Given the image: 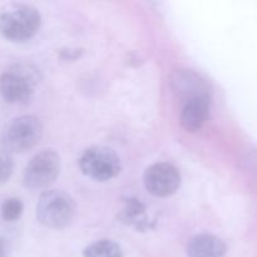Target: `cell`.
Wrapping results in <instances>:
<instances>
[{"label": "cell", "instance_id": "cell-10", "mask_svg": "<svg viewBox=\"0 0 257 257\" xmlns=\"http://www.w3.org/2000/svg\"><path fill=\"white\" fill-rule=\"evenodd\" d=\"M226 245L217 236L202 233L190 240L187 245L188 257H225Z\"/></svg>", "mask_w": 257, "mask_h": 257}, {"label": "cell", "instance_id": "cell-6", "mask_svg": "<svg viewBox=\"0 0 257 257\" xmlns=\"http://www.w3.org/2000/svg\"><path fill=\"white\" fill-rule=\"evenodd\" d=\"M60 172V156L54 150H44L30 160L24 170L23 181L32 190L52 185Z\"/></svg>", "mask_w": 257, "mask_h": 257}, {"label": "cell", "instance_id": "cell-14", "mask_svg": "<svg viewBox=\"0 0 257 257\" xmlns=\"http://www.w3.org/2000/svg\"><path fill=\"white\" fill-rule=\"evenodd\" d=\"M250 162H251V167H252V172L255 175V178L257 180V150L253 151L252 156L250 158Z\"/></svg>", "mask_w": 257, "mask_h": 257}, {"label": "cell", "instance_id": "cell-12", "mask_svg": "<svg viewBox=\"0 0 257 257\" xmlns=\"http://www.w3.org/2000/svg\"><path fill=\"white\" fill-rule=\"evenodd\" d=\"M23 203L18 198H9L2 206V216L5 221H15L22 216Z\"/></svg>", "mask_w": 257, "mask_h": 257}, {"label": "cell", "instance_id": "cell-4", "mask_svg": "<svg viewBox=\"0 0 257 257\" xmlns=\"http://www.w3.org/2000/svg\"><path fill=\"white\" fill-rule=\"evenodd\" d=\"M79 168L87 177L105 182L119 175L122 165L119 157L113 150L104 146H93L80 156Z\"/></svg>", "mask_w": 257, "mask_h": 257}, {"label": "cell", "instance_id": "cell-9", "mask_svg": "<svg viewBox=\"0 0 257 257\" xmlns=\"http://www.w3.org/2000/svg\"><path fill=\"white\" fill-rule=\"evenodd\" d=\"M210 95L187 100L181 112V125L183 130L190 133L201 130L210 114Z\"/></svg>", "mask_w": 257, "mask_h": 257}, {"label": "cell", "instance_id": "cell-1", "mask_svg": "<svg viewBox=\"0 0 257 257\" xmlns=\"http://www.w3.org/2000/svg\"><path fill=\"white\" fill-rule=\"evenodd\" d=\"M40 25V13L32 5L12 3L0 12V34L9 42H28L37 34Z\"/></svg>", "mask_w": 257, "mask_h": 257}, {"label": "cell", "instance_id": "cell-5", "mask_svg": "<svg viewBox=\"0 0 257 257\" xmlns=\"http://www.w3.org/2000/svg\"><path fill=\"white\" fill-rule=\"evenodd\" d=\"M43 136V124L35 115H20L9 123L3 133V145L8 152L22 153L34 147Z\"/></svg>", "mask_w": 257, "mask_h": 257}, {"label": "cell", "instance_id": "cell-15", "mask_svg": "<svg viewBox=\"0 0 257 257\" xmlns=\"http://www.w3.org/2000/svg\"><path fill=\"white\" fill-rule=\"evenodd\" d=\"M7 256V243L4 238L0 237V257Z\"/></svg>", "mask_w": 257, "mask_h": 257}, {"label": "cell", "instance_id": "cell-7", "mask_svg": "<svg viewBox=\"0 0 257 257\" xmlns=\"http://www.w3.org/2000/svg\"><path fill=\"white\" fill-rule=\"evenodd\" d=\"M146 190L156 197H168L180 188L181 176L177 168L170 163H155L146 170Z\"/></svg>", "mask_w": 257, "mask_h": 257}, {"label": "cell", "instance_id": "cell-8", "mask_svg": "<svg viewBox=\"0 0 257 257\" xmlns=\"http://www.w3.org/2000/svg\"><path fill=\"white\" fill-rule=\"evenodd\" d=\"M171 88L180 97L186 98V102L197 97L210 95V88L200 74L190 69H178L171 75Z\"/></svg>", "mask_w": 257, "mask_h": 257}, {"label": "cell", "instance_id": "cell-2", "mask_svg": "<svg viewBox=\"0 0 257 257\" xmlns=\"http://www.w3.org/2000/svg\"><path fill=\"white\" fill-rule=\"evenodd\" d=\"M42 80L39 69L27 62L12 65L0 75V94L12 104H24L34 95Z\"/></svg>", "mask_w": 257, "mask_h": 257}, {"label": "cell", "instance_id": "cell-13", "mask_svg": "<svg viewBox=\"0 0 257 257\" xmlns=\"http://www.w3.org/2000/svg\"><path fill=\"white\" fill-rule=\"evenodd\" d=\"M14 170V162L10 156V153L7 150L0 148V185L7 182L13 175Z\"/></svg>", "mask_w": 257, "mask_h": 257}, {"label": "cell", "instance_id": "cell-11", "mask_svg": "<svg viewBox=\"0 0 257 257\" xmlns=\"http://www.w3.org/2000/svg\"><path fill=\"white\" fill-rule=\"evenodd\" d=\"M83 257H123L120 246L112 240H99L83 251Z\"/></svg>", "mask_w": 257, "mask_h": 257}, {"label": "cell", "instance_id": "cell-3", "mask_svg": "<svg viewBox=\"0 0 257 257\" xmlns=\"http://www.w3.org/2000/svg\"><path fill=\"white\" fill-rule=\"evenodd\" d=\"M75 203L68 193L53 190L43 193L37 205V218L49 228H64L72 222Z\"/></svg>", "mask_w": 257, "mask_h": 257}]
</instances>
